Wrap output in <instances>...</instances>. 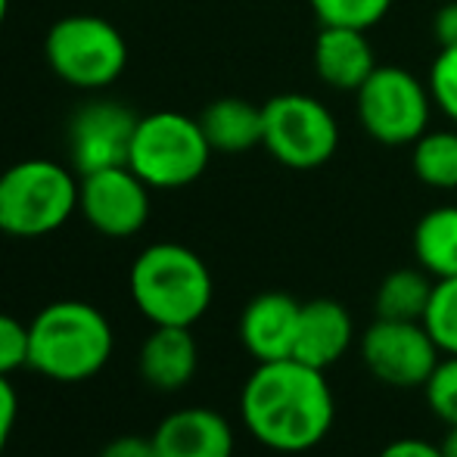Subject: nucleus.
I'll return each instance as SVG.
<instances>
[{
    "mask_svg": "<svg viewBox=\"0 0 457 457\" xmlns=\"http://www.w3.org/2000/svg\"><path fill=\"white\" fill-rule=\"evenodd\" d=\"M352 343H355V320L345 305H339L337 299H312L302 305L293 358L318 370H330L333 364L343 361Z\"/></svg>",
    "mask_w": 457,
    "mask_h": 457,
    "instance_id": "4468645a",
    "label": "nucleus"
},
{
    "mask_svg": "<svg viewBox=\"0 0 457 457\" xmlns=\"http://www.w3.org/2000/svg\"><path fill=\"white\" fill-rule=\"evenodd\" d=\"M19 367H29V324L0 312V373L10 377Z\"/></svg>",
    "mask_w": 457,
    "mask_h": 457,
    "instance_id": "393cba45",
    "label": "nucleus"
},
{
    "mask_svg": "<svg viewBox=\"0 0 457 457\" xmlns=\"http://www.w3.org/2000/svg\"><path fill=\"white\" fill-rule=\"evenodd\" d=\"M100 457H156L153 436H119L100 452Z\"/></svg>",
    "mask_w": 457,
    "mask_h": 457,
    "instance_id": "bb28decb",
    "label": "nucleus"
},
{
    "mask_svg": "<svg viewBox=\"0 0 457 457\" xmlns=\"http://www.w3.org/2000/svg\"><path fill=\"white\" fill-rule=\"evenodd\" d=\"M423 395L445 427H457V355H442L436 370L423 383Z\"/></svg>",
    "mask_w": 457,
    "mask_h": 457,
    "instance_id": "5701e85b",
    "label": "nucleus"
},
{
    "mask_svg": "<svg viewBox=\"0 0 457 457\" xmlns=\"http://www.w3.org/2000/svg\"><path fill=\"white\" fill-rule=\"evenodd\" d=\"M414 259L429 277H457V205L429 209L414 228Z\"/></svg>",
    "mask_w": 457,
    "mask_h": 457,
    "instance_id": "a211bd4d",
    "label": "nucleus"
},
{
    "mask_svg": "<svg viewBox=\"0 0 457 457\" xmlns=\"http://www.w3.org/2000/svg\"><path fill=\"white\" fill-rule=\"evenodd\" d=\"M131 299L153 327H193L212 305V274L181 243H153L128 274Z\"/></svg>",
    "mask_w": 457,
    "mask_h": 457,
    "instance_id": "7ed1b4c3",
    "label": "nucleus"
},
{
    "mask_svg": "<svg viewBox=\"0 0 457 457\" xmlns=\"http://www.w3.org/2000/svg\"><path fill=\"white\" fill-rule=\"evenodd\" d=\"M79 212V178L54 159H22L0 175V234L35 240Z\"/></svg>",
    "mask_w": 457,
    "mask_h": 457,
    "instance_id": "20e7f679",
    "label": "nucleus"
},
{
    "mask_svg": "<svg viewBox=\"0 0 457 457\" xmlns=\"http://www.w3.org/2000/svg\"><path fill=\"white\" fill-rule=\"evenodd\" d=\"M16 420H19V395L12 389L10 377L0 373V454H4L6 442H10L12 429H16Z\"/></svg>",
    "mask_w": 457,
    "mask_h": 457,
    "instance_id": "a878e982",
    "label": "nucleus"
},
{
    "mask_svg": "<svg viewBox=\"0 0 457 457\" xmlns=\"http://www.w3.org/2000/svg\"><path fill=\"white\" fill-rule=\"evenodd\" d=\"M433 31L439 47H457V4H445L436 12Z\"/></svg>",
    "mask_w": 457,
    "mask_h": 457,
    "instance_id": "c85d7f7f",
    "label": "nucleus"
},
{
    "mask_svg": "<svg viewBox=\"0 0 457 457\" xmlns=\"http://www.w3.org/2000/svg\"><path fill=\"white\" fill-rule=\"evenodd\" d=\"M112 327L87 302H54L29 324V367L56 383H85L112 358Z\"/></svg>",
    "mask_w": 457,
    "mask_h": 457,
    "instance_id": "f03ea898",
    "label": "nucleus"
},
{
    "mask_svg": "<svg viewBox=\"0 0 457 457\" xmlns=\"http://www.w3.org/2000/svg\"><path fill=\"white\" fill-rule=\"evenodd\" d=\"M212 146L199 119L184 112H150L137 119L128 169L150 190H181L209 169Z\"/></svg>",
    "mask_w": 457,
    "mask_h": 457,
    "instance_id": "39448f33",
    "label": "nucleus"
},
{
    "mask_svg": "<svg viewBox=\"0 0 457 457\" xmlns=\"http://www.w3.org/2000/svg\"><path fill=\"white\" fill-rule=\"evenodd\" d=\"M199 125L215 153H246L253 146H262V134H265V119H262V106L243 100V96H221V100L209 103L205 112L199 115Z\"/></svg>",
    "mask_w": 457,
    "mask_h": 457,
    "instance_id": "f3484780",
    "label": "nucleus"
},
{
    "mask_svg": "<svg viewBox=\"0 0 457 457\" xmlns=\"http://www.w3.org/2000/svg\"><path fill=\"white\" fill-rule=\"evenodd\" d=\"M262 146L280 165L312 171L330 162L339 146V125L320 100L308 94H277L262 106Z\"/></svg>",
    "mask_w": 457,
    "mask_h": 457,
    "instance_id": "0eeeda50",
    "label": "nucleus"
},
{
    "mask_svg": "<svg viewBox=\"0 0 457 457\" xmlns=\"http://www.w3.org/2000/svg\"><path fill=\"white\" fill-rule=\"evenodd\" d=\"M140 377L156 392H178L196 377L199 349L190 327H153L140 345Z\"/></svg>",
    "mask_w": 457,
    "mask_h": 457,
    "instance_id": "dca6fc26",
    "label": "nucleus"
},
{
    "mask_svg": "<svg viewBox=\"0 0 457 457\" xmlns=\"http://www.w3.org/2000/svg\"><path fill=\"white\" fill-rule=\"evenodd\" d=\"M377 69L367 31L343 29V25H320L314 41V72L333 91H352L364 85Z\"/></svg>",
    "mask_w": 457,
    "mask_h": 457,
    "instance_id": "2eb2a0df",
    "label": "nucleus"
},
{
    "mask_svg": "<svg viewBox=\"0 0 457 457\" xmlns=\"http://www.w3.org/2000/svg\"><path fill=\"white\" fill-rule=\"evenodd\" d=\"M423 327L436 339L442 355H457V277L436 280L433 299L423 314Z\"/></svg>",
    "mask_w": 457,
    "mask_h": 457,
    "instance_id": "412c9836",
    "label": "nucleus"
},
{
    "mask_svg": "<svg viewBox=\"0 0 457 457\" xmlns=\"http://www.w3.org/2000/svg\"><path fill=\"white\" fill-rule=\"evenodd\" d=\"M361 128L377 144H414L429 125V87L402 66H377L355 91Z\"/></svg>",
    "mask_w": 457,
    "mask_h": 457,
    "instance_id": "6e6552de",
    "label": "nucleus"
},
{
    "mask_svg": "<svg viewBox=\"0 0 457 457\" xmlns=\"http://www.w3.org/2000/svg\"><path fill=\"white\" fill-rule=\"evenodd\" d=\"M6 10H10V0H0V25H4V19H6Z\"/></svg>",
    "mask_w": 457,
    "mask_h": 457,
    "instance_id": "7c9ffc66",
    "label": "nucleus"
},
{
    "mask_svg": "<svg viewBox=\"0 0 457 457\" xmlns=\"http://www.w3.org/2000/svg\"><path fill=\"white\" fill-rule=\"evenodd\" d=\"M436 277H429L420 265L417 268H398L386 274L373 295V312L386 320H423L433 299Z\"/></svg>",
    "mask_w": 457,
    "mask_h": 457,
    "instance_id": "6ab92c4d",
    "label": "nucleus"
},
{
    "mask_svg": "<svg viewBox=\"0 0 457 457\" xmlns=\"http://www.w3.org/2000/svg\"><path fill=\"white\" fill-rule=\"evenodd\" d=\"M156 457H234V429L212 408H181L153 433Z\"/></svg>",
    "mask_w": 457,
    "mask_h": 457,
    "instance_id": "ddd939ff",
    "label": "nucleus"
},
{
    "mask_svg": "<svg viewBox=\"0 0 457 457\" xmlns=\"http://www.w3.org/2000/svg\"><path fill=\"white\" fill-rule=\"evenodd\" d=\"M240 414L259 445L280 454H302L330 436L337 398L327 370L299 358L265 361L249 373L240 392Z\"/></svg>",
    "mask_w": 457,
    "mask_h": 457,
    "instance_id": "f257e3e1",
    "label": "nucleus"
},
{
    "mask_svg": "<svg viewBox=\"0 0 457 457\" xmlns=\"http://www.w3.org/2000/svg\"><path fill=\"white\" fill-rule=\"evenodd\" d=\"M429 96L457 125V47H442L429 69Z\"/></svg>",
    "mask_w": 457,
    "mask_h": 457,
    "instance_id": "b1692460",
    "label": "nucleus"
},
{
    "mask_svg": "<svg viewBox=\"0 0 457 457\" xmlns=\"http://www.w3.org/2000/svg\"><path fill=\"white\" fill-rule=\"evenodd\" d=\"M302 302L287 293H262L243 308L240 343L259 364L293 358L299 337Z\"/></svg>",
    "mask_w": 457,
    "mask_h": 457,
    "instance_id": "f8f14e48",
    "label": "nucleus"
},
{
    "mask_svg": "<svg viewBox=\"0 0 457 457\" xmlns=\"http://www.w3.org/2000/svg\"><path fill=\"white\" fill-rule=\"evenodd\" d=\"M358 349L370 377L392 389H423L429 373L442 361V349L423 320L377 318L364 330Z\"/></svg>",
    "mask_w": 457,
    "mask_h": 457,
    "instance_id": "1a4fd4ad",
    "label": "nucleus"
},
{
    "mask_svg": "<svg viewBox=\"0 0 457 457\" xmlns=\"http://www.w3.org/2000/svg\"><path fill=\"white\" fill-rule=\"evenodd\" d=\"M320 25L343 29H373L392 10V0H308Z\"/></svg>",
    "mask_w": 457,
    "mask_h": 457,
    "instance_id": "4be33fe9",
    "label": "nucleus"
},
{
    "mask_svg": "<svg viewBox=\"0 0 457 457\" xmlns=\"http://www.w3.org/2000/svg\"><path fill=\"white\" fill-rule=\"evenodd\" d=\"M411 165L420 184L457 190V131H427L414 140Z\"/></svg>",
    "mask_w": 457,
    "mask_h": 457,
    "instance_id": "aec40b11",
    "label": "nucleus"
},
{
    "mask_svg": "<svg viewBox=\"0 0 457 457\" xmlns=\"http://www.w3.org/2000/svg\"><path fill=\"white\" fill-rule=\"evenodd\" d=\"M79 212L103 237H134L150 218V187L128 165L103 169L79 181Z\"/></svg>",
    "mask_w": 457,
    "mask_h": 457,
    "instance_id": "9b49d317",
    "label": "nucleus"
},
{
    "mask_svg": "<svg viewBox=\"0 0 457 457\" xmlns=\"http://www.w3.org/2000/svg\"><path fill=\"white\" fill-rule=\"evenodd\" d=\"M137 115L115 100L85 103L69 121V159L79 178L128 165Z\"/></svg>",
    "mask_w": 457,
    "mask_h": 457,
    "instance_id": "9d476101",
    "label": "nucleus"
},
{
    "mask_svg": "<svg viewBox=\"0 0 457 457\" xmlns=\"http://www.w3.org/2000/svg\"><path fill=\"white\" fill-rule=\"evenodd\" d=\"M44 56L60 81L81 91H100L119 81L128 66V44L109 19L75 12L50 25Z\"/></svg>",
    "mask_w": 457,
    "mask_h": 457,
    "instance_id": "423d86ee",
    "label": "nucleus"
},
{
    "mask_svg": "<svg viewBox=\"0 0 457 457\" xmlns=\"http://www.w3.org/2000/svg\"><path fill=\"white\" fill-rule=\"evenodd\" d=\"M442 454L445 457H457V427H448L445 429V439H442Z\"/></svg>",
    "mask_w": 457,
    "mask_h": 457,
    "instance_id": "c756f323",
    "label": "nucleus"
},
{
    "mask_svg": "<svg viewBox=\"0 0 457 457\" xmlns=\"http://www.w3.org/2000/svg\"><path fill=\"white\" fill-rule=\"evenodd\" d=\"M377 457H445V454H442L439 445H429L427 439H414V436H408V439L389 442V445H386Z\"/></svg>",
    "mask_w": 457,
    "mask_h": 457,
    "instance_id": "cd10ccee",
    "label": "nucleus"
}]
</instances>
